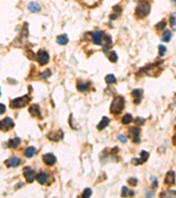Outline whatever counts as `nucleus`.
<instances>
[{
  "label": "nucleus",
  "mask_w": 176,
  "mask_h": 198,
  "mask_svg": "<svg viewBox=\"0 0 176 198\" xmlns=\"http://www.w3.org/2000/svg\"><path fill=\"white\" fill-rule=\"evenodd\" d=\"M151 12V5L148 0H138L136 8V14L138 18L143 19L149 15Z\"/></svg>",
  "instance_id": "nucleus-1"
},
{
  "label": "nucleus",
  "mask_w": 176,
  "mask_h": 198,
  "mask_svg": "<svg viewBox=\"0 0 176 198\" xmlns=\"http://www.w3.org/2000/svg\"><path fill=\"white\" fill-rule=\"evenodd\" d=\"M125 101L123 96H116L110 106V112L112 114H120L124 109Z\"/></svg>",
  "instance_id": "nucleus-2"
},
{
  "label": "nucleus",
  "mask_w": 176,
  "mask_h": 198,
  "mask_svg": "<svg viewBox=\"0 0 176 198\" xmlns=\"http://www.w3.org/2000/svg\"><path fill=\"white\" fill-rule=\"evenodd\" d=\"M30 101H31V99L28 95H24L18 98H15L13 101H11L10 107L13 109H21V107H24L25 106L28 104Z\"/></svg>",
  "instance_id": "nucleus-3"
},
{
  "label": "nucleus",
  "mask_w": 176,
  "mask_h": 198,
  "mask_svg": "<svg viewBox=\"0 0 176 198\" xmlns=\"http://www.w3.org/2000/svg\"><path fill=\"white\" fill-rule=\"evenodd\" d=\"M14 122L12 118L10 117H5V119H2L0 121V130L6 132L12 130L14 127Z\"/></svg>",
  "instance_id": "nucleus-4"
},
{
  "label": "nucleus",
  "mask_w": 176,
  "mask_h": 198,
  "mask_svg": "<svg viewBox=\"0 0 176 198\" xmlns=\"http://www.w3.org/2000/svg\"><path fill=\"white\" fill-rule=\"evenodd\" d=\"M36 59L41 65H45L46 64H48L49 61V55L48 51H46L44 49H39V51L37 52Z\"/></svg>",
  "instance_id": "nucleus-5"
},
{
  "label": "nucleus",
  "mask_w": 176,
  "mask_h": 198,
  "mask_svg": "<svg viewBox=\"0 0 176 198\" xmlns=\"http://www.w3.org/2000/svg\"><path fill=\"white\" fill-rule=\"evenodd\" d=\"M23 174L26 178V182H28V183H32L34 181L35 176H36L35 172L29 166H26L23 169Z\"/></svg>",
  "instance_id": "nucleus-6"
},
{
  "label": "nucleus",
  "mask_w": 176,
  "mask_h": 198,
  "mask_svg": "<svg viewBox=\"0 0 176 198\" xmlns=\"http://www.w3.org/2000/svg\"><path fill=\"white\" fill-rule=\"evenodd\" d=\"M129 137L131 138L132 142L135 143H140V130L136 127H131L129 129Z\"/></svg>",
  "instance_id": "nucleus-7"
},
{
  "label": "nucleus",
  "mask_w": 176,
  "mask_h": 198,
  "mask_svg": "<svg viewBox=\"0 0 176 198\" xmlns=\"http://www.w3.org/2000/svg\"><path fill=\"white\" fill-rule=\"evenodd\" d=\"M42 159H43V162L48 165L49 166H54L55 164V162H57V158H55V156L53 154V153H46L43 155L42 157Z\"/></svg>",
  "instance_id": "nucleus-8"
},
{
  "label": "nucleus",
  "mask_w": 176,
  "mask_h": 198,
  "mask_svg": "<svg viewBox=\"0 0 176 198\" xmlns=\"http://www.w3.org/2000/svg\"><path fill=\"white\" fill-rule=\"evenodd\" d=\"M5 164L8 167H17L21 164V160L18 157H12L5 161Z\"/></svg>",
  "instance_id": "nucleus-9"
},
{
  "label": "nucleus",
  "mask_w": 176,
  "mask_h": 198,
  "mask_svg": "<svg viewBox=\"0 0 176 198\" xmlns=\"http://www.w3.org/2000/svg\"><path fill=\"white\" fill-rule=\"evenodd\" d=\"M102 39H103V33L101 31H95L94 33H92V40L94 44L100 45Z\"/></svg>",
  "instance_id": "nucleus-10"
},
{
  "label": "nucleus",
  "mask_w": 176,
  "mask_h": 198,
  "mask_svg": "<svg viewBox=\"0 0 176 198\" xmlns=\"http://www.w3.org/2000/svg\"><path fill=\"white\" fill-rule=\"evenodd\" d=\"M131 95L134 98V104L137 105L139 104L142 101V98H143V91L141 89H135L132 91Z\"/></svg>",
  "instance_id": "nucleus-11"
},
{
  "label": "nucleus",
  "mask_w": 176,
  "mask_h": 198,
  "mask_svg": "<svg viewBox=\"0 0 176 198\" xmlns=\"http://www.w3.org/2000/svg\"><path fill=\"white\" fill-rule=\"evenodd\" d=\"M29 113L33 116V117H38L42 119V114L41 110L38 105H33L29 107Z\"/></svg>",
  "instance_id": "nucleus-12"
},
{
  "label": "nucleus",
  "mask_w": 176,
  "mask_h": 198,
  "mask_svg": "<svg viewBox=\"0 0 176 198\" xmlns=\"http://www.w3.org/2000/svg\"><path fill=\"white\" fill-rule=\"evenodd\" d=\"M175 182V173L173 171H169V172L166 174L165 179V183L168 184V185H173Z\"/></svg>",
  "instance_id": "nucleus-13"
},
{
  "label": "nucleus",
  "mask_w": 176,
  "mask_h": 198,
  "mask_svg": "<svg viewBox=\"0 0 176 198\" xmlns=\"http://www.w3.org/2000/svg\"><path fill=\"white\" fill-rule=\"evenodd\" d=\"M27 9H28V11L30 12H33V13H37V12H41V6L36 2H30L28 5H27Z\"/></svg>",
  "instance_id": "nucleus-14"
},
{
  "label": "nucleus",
  "mask_w": 176,
  "mask_h": 198,
  "mask_svg": "<svg viewBox=\"0 0 176 198\" xmlns=\"http://www.w3.org/2000/svg\"><path fill=\"white\" fill-rule=\"evenodd\" d=\"M109 122H110V120L107 117V116H104V117H102V119H101V121L100 122V123L97 125V129L99 130H104L106 127H107Z\"/></svg>",
  "instance_id": "nucleus-15"
},
{
  "label": "nucleus",
  "mask_w": 176,
  "mask_h": 198,
  "mask_svg": "<svg viewBox=\"0 0 176 198\" xmlns=\"http://www.w3.org/2000/svg\"><path fill=\"white\" fill-rule=\"evenodd\" d=\"M37 181H38V182L42 185L46 184V182H47V181H48V174L44 172L40 173L38 175H37Z\"/></svg>",
  "instance_id": "nucleus-16"
},
{
  "label": "nucleus",
  "mask_w": 176,
  "mask_h": 198,
  "mask_svg": "<svg viewBox=\"0 0 176 198\" xmlns=\"http://www.w3.org/2000/svg\"><path fill=\"white\" fill-rule=\"evenodd\" d=\"M68 36L67 34H61L57 38V42L59 45H66L68 43Z\"/></svg>",
  "instance_id": "nucleus-17"
},
{
  "label": "nucleus",
  "mask_w": 176,
  "mask_h": 198,
  "mask_svg": "<svg viewBox=\"0 0 176 198\" xmlns=\"http://www.w3.org/2000/svg\"><path fill=\"white\" fill-rule=\"evenodd\" d=\"M21 143V139L20 137H15L14 139H11L8 142V146L10 148H16Z\"/></svg>",
  "instance_id": "nucleus-18"
},
{
  "label": "nucleus",
  "mask_w": 176,
  "mask_h": 198,
  "mask_svg": "<svg viewBox=\"0 0 176 198\" xmlns=\"http://www.w3.org/2000/svg\"><path fill=\"white\" fill-rule=\"evenodd\" d=\"M36 152V148L34 146H29L27 147L25 151V156L26 158H32Z\"/></svg>",
  "instance_id": "nucleus-19"
},
{
  "label": "nucleus",
  "mask_w": 176,
  "mask_h": 198,
  "mask_svg": "<svg viewBox=\"0 0 176 198\" xmlns=\"http://www.w3.org/2000/svg\"><path fill=\"white\" fill-rule=\"evenodd\" d=\"M90 87V83H86V84H83V83H78L77 85V89L78 90L79 92L82 93H85L86 92L87 90Z\"/></svg>",
  "instance_id": "nucleus-20"
},
{
  "label": "nucleus",
  "mask_w": 176,
  "mask_h": 198,
  "mask_svg": "<svg viewBox=\"0 0 176 198\" xmlns=\"http://www.w3.org/2000/svg\"><path fill=\"white\" fill-rule=\"evenodd\" d=\"M105 81H106V83L108 84V85L115 84V83H116V78L115 77L114 74H108V75L106 76Z\"/></svg>",
  "instance_id": "nucleus-21"
},
{
  "label": "nucleus",
  "mask_w": 176,
  "mask_h": 198,
  "mask_svg": "<svg viewBox=\"0 0 176 198\" xmlns=\"http://www.w3.org/2000/svg\"><path fill=\"white\" fill-rule=\"evenodd\" d=\"M110 45H111V37L109 36V35H106V36H105V42L102 45L104 52H107V50L110 47Z\"/></svg>",
  "instance_id": "nucleus-22"
},
{
  "label": "nucleus",
  "mask_w": 176,
  "mask_h": 198,
  "mask_svg": "<svg viewBox=\"0 0 176 198\" xmlns=\"http://www.w3.org/2000/svg\"><path fill=\"white\" fill-rule=\"evenodd\" d=\"M171 38H172V34H171V31L166 30V31L164 33V34L162 35L161 41H165V42H168V41H170Z\"/></svg>",
  "instance_id": "nucleus-23"
},
{
  "label": "nucleus",
  "mask_w": 176,
  "mask_h": 198,
  "mask_svg": "<svg viewBox=\"0 0 176 198\" xmlns=\"http://www.w3.org/2000/svg\"><path fill=\"white\" fill-rule=\"evenodd\" d=\"M132 120H133L132 115L129 114H125V115L123 116V117L122 122H123V124L127 125V124H129V123H131V122H132Z\"/></svg>",
  "instance_id": "nucleus-24"
},
{
  "label": "nucleus",
  "mask_w": 176,
  "mask_h": 198,
  "mask_svg": "<svg viewBox=\"0 0 176 198\" xmlns=\"http://www.w3.org/2000/svg\"><path fill=\"white\" fill-rule=\"evenodd\" d=\"M108 59H109L110 62H117V60H118V56H117L116 52H115V51H112V52H111L110 55H109V57H108Z\"/></svg>",
  "instance_id": "nucleus-25"
},
{
  "label": "nucleus",
  "mask_w": 176,
  "mask_h": 198,
  "mask_svg": "<svg viewBox=\"0 0 176 198\" xmlns=\"http://www.w3.org/2000/svg\"><path fill=\"white\" fill-rule=\"evenodd\" d=\"M134 192H132V191H129V188L127 187H123V188H122V196H126V195H134Z\"/></svg>",
  "instance_id": "nucleus-26"
},
{
  "label": "nucleus",
  "mask_w": 176,
  "mask_h": 198,
  "mask_svg": "<svg viewBox=\"0 0 176 198\" xmlns=\"http://www.w3.org/2000/svg\"><path fill=\"white\" fill-rule=\"evenodd\" d=\"M148 158H149V153H148L146 151H141V152H140V159L142 160L143 163L148 159Z\"/></svg>",
  "instance_id": "nucleus-27"
},
{
  "label": "nucleus",
  "mask_w": 176,
  "mask_h": 198,
  "mask_svg": "<svg viewBox=\"0 0 176 198\" xmlns=\"http://www.w3.org/2000/svg\"><path fill=\"white\" fill-rule=\"evenodd\" d=\"M92 191L91 188H90V187H86V188H85L84 192H83V194H82V197H83V198L90 197V196L92 195Z\"/></svg>",
  "instance_id": "nucleus-28"
},
{
  "label": "nucleus",
  "mask_w": 176,
  "mask_h": 198,
  "mask_svg": "<svg viewBox=\"0 0 176 198\" xmlns=\"http://www.w3.org/2000/svg\"><path fill=\"white\" fill-rule=\"evenodd\" d=\"M166 26V22L165 20H161L160 23H158L156 25V28L158 30H163Z\"/></svg>",
  "instance_id": "nucleus-29"
},
{
  "label": "nucleus",
  "mask_w": 176,
  "mask_h": 198,
  "mask_svg": "<svg viewBox=\"0 0 176 198\" xmlns=\"http://www.w3.org/2000/svg\"><path fill=\"white\" fill-rule=\"evenodd\" d=\"M50 75H51L50 70H47L43 71V72H42V73L40 74V78H49Z\"/></svg>",
  "instance_id": "nucleus-30"
},
{
  "label": "nucleus",
  "mask_w": 176,
  "mask_h": 198,
  "mask_svg": "<svg viewBox=\"0 0 176 198\" xmlns=\"http://www.w3.org/2000/svg\"><path fill=\"white\" fill-rule=\"evenodd\" d=\"M166 52V48L164 46V45H160L159 46V53H160V56L163 57Z\"/></svg>",
  "instance_id": "nucleus-31"
},
{
  "label": "nucleus",
  "mask_w": 176,
  "mask_h": 198,
  "mask_svg": "<svg viewBox=\"0 0 176 198\" xmlns=\"http://www.w3.org/2000/svg\"><path fill=\"white\" fill-rule=\"evenodd\" d=\"M170 24H171V26L173 28V30H175V14L173 13L171 15V18H170Z\"/></svg>",
  "instance_id": "nucleus-32"
},
{
  "label": "nucleus",
  "mask_w": 176,
  "mask_h": 198,
  "mask_svg": "<svg viewBox=\"0 0 176 198\" xmlns=\"http://www.w3.org/2000/svg\"><path fill=\"white\" fill-rule=\"evenodd\" d=\"M129 183L131 184V186H136L137 184V180L136 178H131V179H129Z\"/></svg>",
  "instance_id": "nucleus-33"
},
{
  "label": "nucleus",
  "mask_w": 176,
  "mask_h": 198,
  "mask_svg": "<svg viewBox=\"0 0 176 198\" xmlns=\"http://www.w3.org/2000/svg\"><path fill=\"white\" fill-rule=\"evenodd\" d=\"M118 139L121 141L122 143H127V138H126V137L124 136L123 134H121V135H119L118 136Z\"/></svg>",
  "instance_id": "nucleus-34"
},
{
  "label": "nucleus",
  "mask_w": 176,
  "mask_h": 198,
  "mask_svg": "<svg viewBox=\"0 0 176 198\" xmlns=\"http://www.w3.org/2000/svg\"><path fill=\"white\" fill-rule=\"evenodd\" d=\"M5 110H6L5 106L4 104H2V103H0V114H4L5 112Z\"/></svg>",
  "instance_id": "nucleus-35"
},
{
  "label": "nucleus",
  "mask_w": 176,
  "mask_h": 198,
  "mask_svg": "<svg viewBox=\"0 0 176 198\" xmlns=\"http://www.w3.org/2000/svg\"><path fill=\"white\" fill-rule=\"evenodd\" d=\"M152 187H156L157 186H158V182H157V179H156V177H152Z\"/></svg>",
  "instance_id": "nucleus-36"
},
{
  "label": "nucleus",
  "mask_w": 176,
  "mask_h": 198,
  "mask_svg": "<svg viewBox=\"0 0 176 198\" xmlns=\"http://www.w3.org/2000/svg\"><path fill=\"white\" fill-rule=\"evenodd\" d=\"M144 122V119H143V118H136V123L137 125H142Z\"/></svg>",
  "instance_id": "nucleus-37"
},
{
  "label": "nucleus",
  "mask_w": 176,
  "mask_h": 198,
  "mask_svg": "<svg viewBox=\"0 0 176 198\" xmlns=\"http://www.w3.org/2000/svg\"><path fill=\"white\" fill-rule=\"evenodd\" d=\"M113 8H114V10L116 11V12H121L122 11V8L120 7V5H115Z\"/></svg>",
  "instance_id": "nucleus-38"
},
{
  "label": "nucleus",
  "mask_w": 176,
  "mask_h": 198,
  "mask_svg": "<svg viewBox=\"0 0 176 198\" xmlns=\"http://www.w3.org/2000/svg\"><path fill=\"white\" fill-rule=\"evenodd\" d=\"M110 19L111 20H115V19H117V15H110Z\"/></svg>",
  "instance_id": "nucleus-39"
},
{
  "label": "nucleus",
  "mask_w": 176,
  "mask_h": 198,
  "mask_svg": "<svg viewBox=\"0 0 176 198\" xmlns=\"http://www.w3.org/2000/svg\"><path fill=\"white\" fill-rule=\"evenodd\" d=\"M0 95H1V91H0Z\"/></svg>",
  "instance_id": "nucleus-40"
},
{
  "label": "nucleus",
  "mask_w": 176,
  "mask_h": 198,
  "mask_svg": "<svg viewBox=\"0 0 176 198\" xmlns=\"http://www.w3.org/2000/svg\"><path fill=\"white\" fill-rule=\"evenodd\" d=\"M173 2H175V0H173Z\"/></svg>",
  "instance_id": "nucleus-41"
}]
</instances>
